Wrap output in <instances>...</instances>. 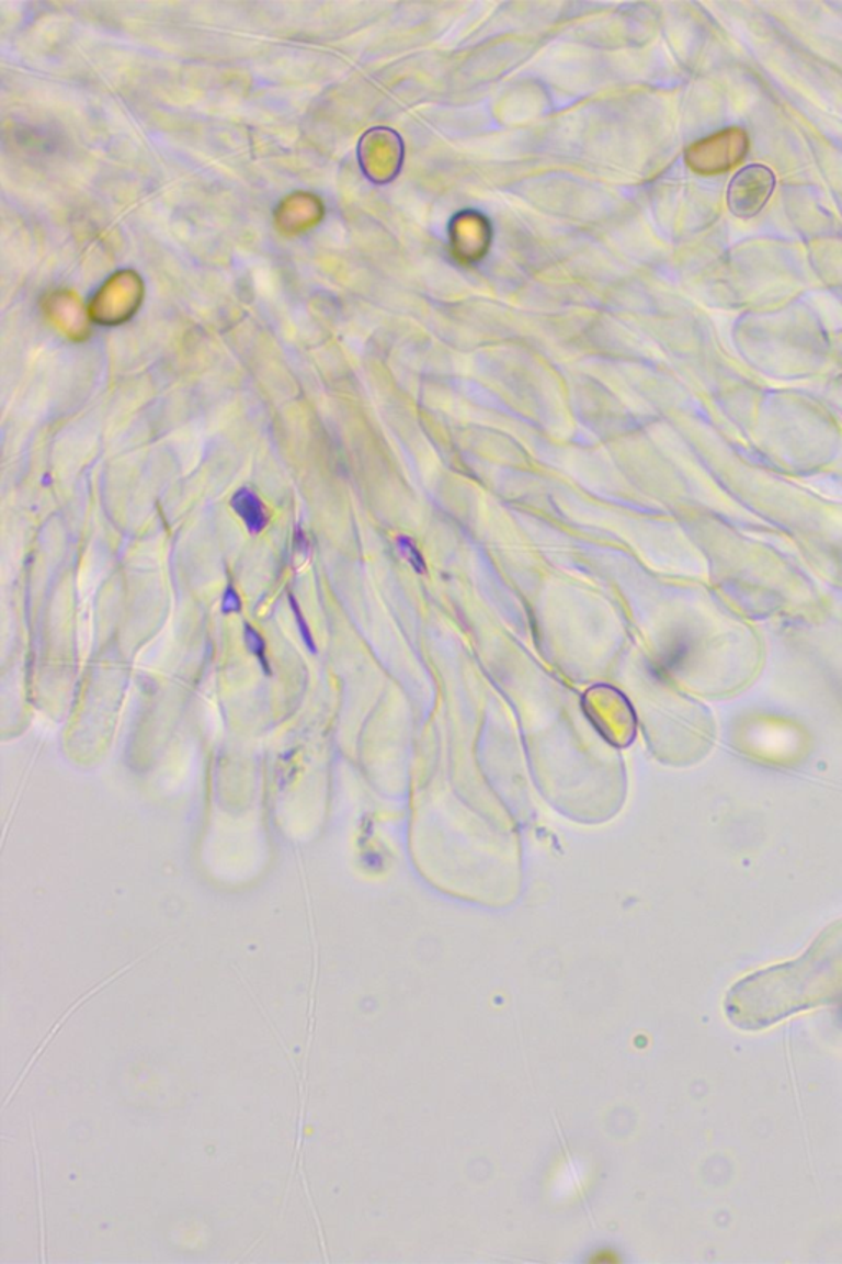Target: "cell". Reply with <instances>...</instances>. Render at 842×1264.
Listing matches in <instances>:
<instances>
[{"label": "cell", "mask_w": 842, "mask_h": 1264, "mask_svg": "<svg viewBox=\"0 0 842 1264\" xmlns=\"http://www.w3.org/2000/svg\"><path fill=\"white\" fill-rule=\"evenodd\" d=\"M289 602H292L293 612H295L296 622H298V628H299V632H301L303 642H305L306 647H308L309 651L316 652L315 641H312L311 632H309V628H308V625H306L305 618H303L301 611H299L298 602H296V599L293 598V596H289Z\"/></svg>", "instance_id": "obj_6"}, {"label": "cell", "mask_w": 842, "mask_h": 1264, "mask_svg": "<svg viewBox=\"0 0 842 1264\" xmlns=\"http://www.w3.org/2000/svg\"><path fill=\"white\" fill-rule=\"evenodd\" d=\"M243 639H246V645L247 648H249L250 654H252L253 657L259 661V664L262 665L263 672H265L266 675H270V664L269 658H266L265 639H263L262 635H260V632L257 631L253 625H250L249 622H246V625H243Z\"/></svg>", "instance_id": "obj_4"}, {"label": "cell", "mask_w": 842, "mask_h": 1264, "mask_svg": "<svg viewBox=\"0 0 842 1264\" xmlns=\"http://www.w3.org/2000/svg\"><path fill=\"white\" fill-rule=\"evenodd\" d=\"M398 549H400L401 555L410 562V565L413 566L417 572H424L423 556H421V553L418 552L417 546H414V543L411 542L408 537H400V539H398Z\"/></svg>", "instance_id": "obj_5"}, {"label": "cell", "mask_w": 842, "mask_h": 1264, "mask_svg": "<svg viewBox=\"0 0 842 1264\" xmlns=\"http://www.w3.org/2000/svg\"><path fill=\"white\" fill-rule=\"evenodd\" d=\"M230 504H232V509L236 510L237 516L243 520V523H246L250 532L259 533L265 529L266 522H269L265 506H263L260 497L257 496L253 490H250L249 487H242V489L237 490Z\"/></svg>", "instance_id": "obj_3"}, {"label": "cell", "mask_w": 842, "mask_h": 1264, "mask_svg": "<svg viewBox=\"0 0 842 1264\" xmlns=\"http://www.w3.org/2000/svg\"><path fill=\"white\" fill-rule=\"evenodd\" d=\"M775 184V174L763 165H749L737 171L727 190V204L733 216L742 219L756 216L769 203Z\"/></svg>", "instance_id": "obj_2"}, {"label": "cell", "mask_w": 842, "mask_h": 1264, "mask_svg": "<svg viewBox=\"0 0 842 1264\" xmlns=\"http://www.w3.org/2000/svg\"><path fill=\"white\" fill-rule=\"evenodd\" d=\"M749 151V137L740 128L716 132L697 142L687 154V161L697 173H722L743 160Z\"/></svg>", "instance_id": "obj_1"}, {"label": "cell", "mask_w": 842, "mask_h": 1264, "mask_svg": "<svg viewBox=\"0 0 842 1264\" xmlns=\"http://www.w3.org/2000/svg\"><path fill=\"white\" fill-rule=\"evenodd\" d=\"M240 606H242V602H240L239 592H237V589L234 588V586L229 583L227 588L224 589L223 612L224 614H232V612H239Z\"/></svg>", "instance_id": "obj_7"}]
</instances>
